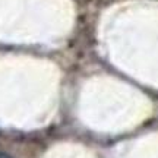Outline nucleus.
<instances>
[{"instance_id": "obj_1", "label": "nucleus", "mask_w": 158, "mask_h": 158, "mask_svg": "<svg viewBox=\"0 0 158 158\" xmlns=\"http://www.w3.org/2000/svg\"><path fill=\"white\" fill-rule=\"evenodd\" d=\"M0 158H12L9 154H6V152H3V151H0Z\"/></svg>"}]
</instances>
